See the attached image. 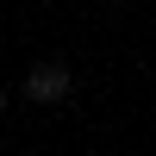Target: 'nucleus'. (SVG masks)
Returning a JSON list of instances; mask_svg holds the SVG:
<instances>
[{
	"label": "nucleus",
	"mask_w": 156,
	"mask_h": 156,
	"mask_svg": "<svg viewBox=\"0 0 156 156\" xmlns=\"http://www.w3.org/2000/svg\"><path fill=\"white\" fill-rule=\"evenodd\" d=\"M0 106H6V87H0Z\"/></svg>",
	"instance_id": "obj_2"
},
{
	"label": "nucleus",
	"mask_w": 156,
	"mask_h": 156,
	"mask_svg": "<svg viewBox=\"0 0 156 156\" xmlns=\"http://www.w3.org/2000/svg\"><path fill=\"white\" fill-rule=\"evenodd\" d=\"M69 87H75V75L62 69V62H37V69L25 75V100H44V106H50V100H62Z\"/></svg>",
	"instance_id": "obj_1"
}]
</instances>
